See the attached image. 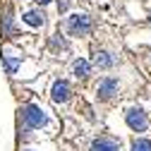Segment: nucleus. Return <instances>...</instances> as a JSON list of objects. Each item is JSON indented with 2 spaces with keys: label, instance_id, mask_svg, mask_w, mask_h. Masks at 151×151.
Masks as SVG:
<instances>
[{
  "label": "nucleus",
  "instance_id": "8",
  "mask_svg": "<svg viewBox=\"0 0 151 151\" xmlns=\"http://www.w3.org/2000/svg\"><path fill=\"white\" fill-rule=\"evenodd\" d=\"M22 19L27 22V24H31V27H43V22H46V14H43V10H31V12H27Z\"/></svg>",
  "mask_w": 151,
  "mask_h": 151
},
{
  "label": "nucleus",
  "instance_id": "14",
  "mask_svg": "<svg viewBox=\"0 0 151 151\" xmlns=\"http://www.w3.org/2000/svg\"><path fill=\"white\" fill-rule=\"evenodd\" d=\"M46 3H50V0H39V5H46Z\"/></svg>",
  "mask_w": 151,
  "mask_h": 151
},
{
  "label": "nucleus",
  "instance_id": "11",
  "mask_svg": "<svg viewBox=\"0 0 151 151\" xmlns=\"http://www.w3.org/2000/svg\"><path fill=\"white\" fill-rule=\"evenodd\" d=\"M12 34V12L10 7L5 10V17H3V36H10Z\"/></svg>",
  "mask_w": 151,
  "mask_h": 151
},
{
  "label": "nucleus",
  "instance_id": "7",
  "mask_svg": "<svg viewBox=\"0 0 151 151\" xmlns=\"http://www.w3.org/2000/svg\"><path fill=\"white\" fill-rule=\"evenodd\" d=\"M93 65L101 67V70L113 67V55H110V53H106V50H96V53H93Z\"/></svg>",
  "mask_w": 151,
  "mask_h": 151
},
{
  "label": "nucleus",
  "instance_id": "1",
  "mask_svg": "<svg viewBox=\"0 0 151 151\" xmlns=\"http://www.w3.org/2000/svg\"><path fill=\"white\" fill-rule=\"evenodd\" d=\"M19 118H22V122H24L29 129H39V127H43V125L48 122L46 110H43L41 106H34V103H27V106L19 108Z\"/></svg>",
  "mask_w": 151,
  "mask_h": 151
},
{
  "label": "nucleus",
  "instance_id": "10",
  "mask_svg": "<svg viewBox=\"0 0 151 151\" xmlns=\"http://www.w3.org/2000/svg\"><path fill=\"white\" fill-rule=\"evenodd\" d=\"M3 60H5V67H7V74H14L17 67H19V58H10V55H3Z\"/></svg>",
  "mask_w": 151,
  "mask_h": 151
},
{
  "label": "nucleus",
  "instance_id": "5",
  "mask_svg": "<svg viewBox=\"0 0 151 151\" xmlns=\"http://www.w3.org/2000/svg\"><path fill=\"white\" fill-rule=\"evenodd\" d=\"M91 151H120V142L110 134H101L91 142Z\"/></svg>",
  "mask_w": 151,
  "mask_h": 151
},
{
  "label": "nucleus",
  "instance_id": "15",
  "mask_svg": "<svg viewBox=\"0 0 151 151\" xmlns=\"http://www.w3.org/2000/svg\"><path fill=\"white\" fill-rule=\"evenodd\" d=\"M24 151H31V149H24Z\"/></svg>",
  "mask_w": 151,
  "mask_h": 151
},
{
  "label": "nucleus",
  "instance_id": "13",
  "mask_svg": "<svg viewBox=\"0 0 151 151\" xmlns=\"http://www.w3.org/2000/svg\"><path fill=\"white\" fill-rule=\"evenodd\" d=\"M53 48H60V50H63V48H65V41L55 36V39H53Z\"/></svg>",
  "mask_w": 151,
  "mask_h": 151
},
{
  "label": "nucleus",
  "instance_id": "4",
  "mask_svg": "<svg viewBox=\"0 0 151 151\" xmlns=\"http://www.w3.org/2000/svg\"><path fill=\"white\" fill-rule=\"evenodd\" d=\"M118 89H120L118 79H113V77H106V79H101V82H99V86H96L99 101H110V99L118 93Z\"/></svg>",
  "mask_w": 151,
  "mask_h": 151
},
{
  "label": "nucleus",
  "instance_id": "2",
  "mask_svg": "<svg viewBox=\"0 0 151 151\" xmlns=\"http://www.w3.org/2000/svg\"><path fill=\"white\" fill-rule=\"evenodd\" d=\"M125 120H127V127L132 132H144L149 127V118H146V113L139 108V106H132L127 113H125Z\"/></svg>",
  "mask_w": 151,
  "mask_h": 151
},
{
  "label": "nucleus",
  "instance_id": "6",
  "mask_svg": "<svg viewBox=\"0 0 151 151\" xmlns=\"http://www.w3.org/2000/svg\"><path fill=\"white\" fill-rule=\"evenodd\" d=\"M70 93H72V89H70V84H67L65 79H58V82H53V89H50V99H53L55 103H65V101L70 99Z\"/></svg>",
  "mask_w": 151,
  "mask_h": 151
},
{
  "label": "nucleus",
  "instance_id": "12",
  "mask_svg": "<svg viewBox=\"0 0 151 151\" xmlns=\"http://www.w3.org/2000/svg\"><path fill=\"white\" fill-rule=\"evenodd\" d=\"M132 151H151V142L144 139V137H139V139L132 142Z\"/></svg>",
  "mask_w": 151,
  "mask_h": 151
},
{
  "label": "nucleus",
  "instance_id": "3",
  "mask_svg": "<svg viewBox=\"0 0 151 151\" xmlns=\"http://www.w3.org/2000/svg\"><path fill=\"white\" fill-rule=\"evenodd\" d=\"M91 31V19L86 14H72L67 17V34L70 36H86Z\"/></svg>",
  "mask_w": 151,
  "mask_h": 151
},
{
  "label": "nucleus",
  "instance_id": "9",
  "mask_svg": "<svg viewBox=\"0 0 151 151\" xmlns=\"http://www.w3.org/2000/svg\"><path fill=\"white\" fill-rule=\"evenodd\" d=\"M89 70H91V65H89L86 60H82V58L72 63V72H74V77H82V79H84L86 74H89Z\"/></svg>",
  "mask_w": 151,
  "mask_h": 151
}]
</instances>
